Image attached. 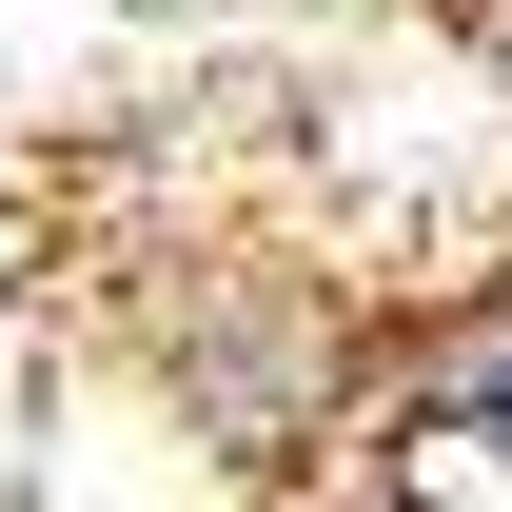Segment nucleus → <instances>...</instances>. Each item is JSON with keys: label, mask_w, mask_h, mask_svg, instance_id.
<instances>
[{"label": "nucleus", "mask_w": 512, "mask_h": 512, "mask_svg": "<svg viewBox=\"0 0 512 512\" xmlns=\"http://www.w3.org/2000/svg\"><path fill=\"white\" fill-rule=\"evenodd\" d=\"M414 394H434L453 453H493V473H512V276H493V296H453V335H434V375H414Z\"/></svg>", "instance_id": "obj_1"}]
</instances>
